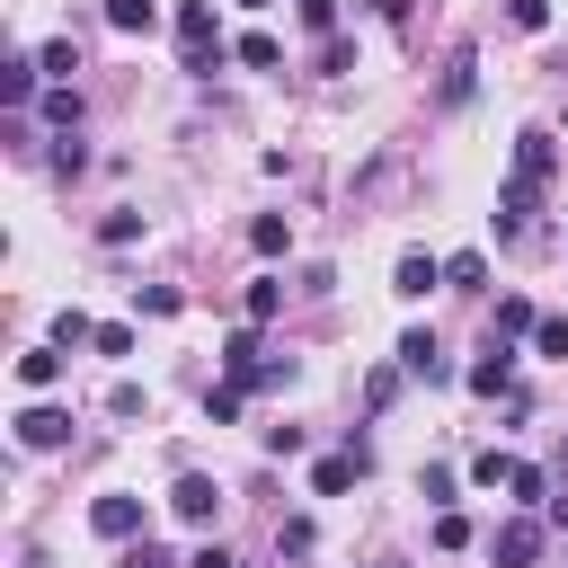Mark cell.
<instances>
[{
  "label": "cell",
  "mask_w": 568,
  "mask_h": 568,
  "mask_svg": "<svg viewBox=\"0 0 568 568\" xmlns=\"http://www.w3.org/2000/svg\"><path fill=\"white\" fill-rule=\"evenodd\" d=\"M178 44H186V71H222V27H213V0H178Z\"/></svg>",
  "instance_id": "6da1fadb"
},
{
  "label": "cell",
  "mask_w": 568,
  "mask_h": 568,
  "mask_svg": "<svg viewBox=\"0 0 568 568\" xmlns=\"http://www.w3.org/2000/svg\"><path fill=\"white\" fill-rule=\"evenodd\" d=\"M364 470H373V453H364V435H355L346 453H320V462H311V497H346Z\"/></svg>",
  "instance_id": "7a4b0ae2"
},
{
  "label": "cell",
  "mask_w": 568,
  "mask_h": 568,
  "mask_svg": "<svg viewBox=\"0 0 568 568\" xmlns=\"http://www.w3.org/2000/svg\"><path fill=\"white\" fill-rule=\"evenodd\" d=\"M488 559H497V568H532V559H541V515H506V524L488 532Z\"/></svg>",
  "instance_id": "3957f363"
},
{
  "label": "cell",
  "mask_w": 568,
  "mask_h": 568,
  "mask_svg": "<svg viewBox=\"0 0 568 568\" xmlns=\"http://www.w3.org/2000/svg\"><path fill=\"white\" fill-rule=\"evenodd\" d=\"M169 515H178V524H213V515H222V488H213L204 470H178V488H169Z\"/></svg>",
  "instance_id": "277c9868"
},
{
  "label": "cell",
  "mask_w": 568,
  "mask_h": 568,
  "mask_svg": "<svg viewBox=\"0 0 568 568\" xmlns=\"http://www.w3.org/2000/svg\"><path fill=\"white\" fill-rule=\"evenodd\" d=\"M399 373H408V382H453V364H444L435 328H408V337H399Z\"/></svg>",
  "instance_id": "5b68a950"
},
{
  "label": "cell",
  "mask_w": 568,
  "mask_h": 568,
  "mask_svg": "<svg viewBox=\"0 0 568 568\" xmlns=\"http://www.w3.org/2000/svg\"><path fill=\"white\" fill-rule=\"evenodd\" d=\"M462 382H470L479 399H497V390H515V346H506V337H488V355H479V364H470Z\"/></svg>",
  "instance_id": "8992f818"
},
{
  "label": "cell",
  "mask_w": 568,
  "mask_h": 568,
  "mask_svg": "<svg viewBox=\"0 0 568 568\" xmlns=\"http://www.w3.org/2000/svg\"><path fill=\"white\" fill-rule=\"evenodd\" d=\"M62 435H71V408H44V399L18 408V444H27V453H53Z\"/></svg>",
  "instance_id": "52a82bcc"
},
{
  "label": "cell",
  "mask_w": 568,
  "mask_h": 568,
  "mask_svg": "<svg viewBox=\"0 0 568 568\" xmlns=\"http://www.w3.org/2000/svg\"><path fill=\"white\" fill-rule=\"evenodd\" d=\"M89 532H98V541H133V532H142V497H98V506H89Z\"/></svg>",
  "instance_id": "ba28073f"
},
{
  "label": "cell",
  "mask_w": 568,
  "mask_h": 568,
  "mask_svg": "<svg viewBox=\"0 0 568 568\" xmlns=\"http://www.w3.org/2000/svg\"><path fill=\"white\" fill-rule=\"evenodd\" d=\"M36 80H44V62H36V53H9V62H0V106H36V98H44Z\"/></svg>",
  "instance_id": "9c48e42d"
},
{
  "label": "cell",
  "mask_w": 568,
  "mask_h": 568,
  "mask_svg": "<svg viewBox=\"0 0 568 568\" xmlns=\"http://www.w3.org/2000/svg\"><path fill=\"white\" fill-rule=\"evenodd\" d=\"M435 284H444V257H426V248H408V257H399V275H390V293H399V302H426Z\"/></svg>",
  "instance_id": "30bf717a"
},
{
  "label": "cell",
  "mask_w": 568,
  "mask_h": 568,
  "mask_svg": "<svg viewBox=\"0 0 568 568\" xmlns=\"http://www.w3.org/2000/svg\"><path fill=\"white\" fill-rule=\"evenodd\" d=\"M36 115H44L53 133H80V89H71V80H53V89L36 98Z\"/></svg>",
  "instance_id": "8fae6325"
},
{
  "label": "cell",
  "mask_w": 568,
  "mask_h": 568,
  "mask_svg": "<svg viewBox=\"0 0 568 568\" xmlns=\"http://www.w3.org/2000/svg\"><path fill=\"white\" fill-rule=\"evenodd\" d=\"M550 160H559V151H550V133H541V124H532V133H515V178H532V186H541V178H550Z\"/></svg>",
  "instance_id": "7c38bea8"
},
{
  "label": "cell",
  "mask_w": 568,
  "mask_h": 568,
  "mask_svg": "<svg viewBox=\"0 0 568 568\" xmlns=\"http://www.w3.org/2000/svg\"><path fill=\"white\" fill-rule=\"evenodd\" d=\"M275 311H284V275H257V284L240 293V320H257V328H266Z\"/></svg>",
  "instance_id": "4fadbf2b"
},
{
  "label": "cell",
  "mask_w": 568,
  "mask_h": 568,
  "mask_svg": "<svg viewBox=\"0 0 568 568\" xmlns=\"http://www.w3.org/2000/svg\"><path fill=\"white\" fill-rule=\"evenodd\" d=\"M248 248H257V257H284V248H293V222H284V213H257V222H248Z\"/></svg>",
  "instance_id": "5bb4252c"
},
{
  "label": "cell",
  "mask_w": 568,
  "mask_h": 568,
  "mask_svg": "<svg viewBox=\"0 0 568 568\" xmlns=\"http://www.w3.org/2000/svg\"><path fill=\"white\" fill-rule=\"evenodd\" d=\"M532 328H541V320H532V302H524V293H506V302H497V320H488V337H532Z\"/></svg>",
  "instance_id": "9a60e30c"
},
{
  "label": "cell",
  "mask_w": 568,
  "mask_h": 568,
  "mask_svg": "<svg viewBox=\"0 0 568 568\" xmlns=\"http://www.w3.org/2000/svg\"><path fill=\"white\" fill-rule=\"evenodd\" d=\"M18 382H27V390H53V382H62V346H36V355H18Z\"/></svg>",
  "instance_id": "2e32d148"
},
{
  "label": "cell",
  "mask_w": 568,
  "mask_h": 568,
  "mask_svg": "<svg viewBox=\"0 0 568 568\" xmlns=\"http://www.w3.org/2000/svg\"><path fill=\"white\" fill-rule=\"evenodd\" d=\"M106 27H115V36H151L160 9H151V0H106Z\"/></svg>",
  "instance_id": "e0dca14e"
},
{
  "label": "cell",
  "mask_w": 568,
  "mask_h": 568,
  "mask_svg": "<svg viewBox=\"0 0 568 568\" xmlns=\"http://www.w3.org/2000/svg\"><path fill=\"white\" fill-rule=\"evenodd\" d=\"M470 89H479V53L462 44V53H453V71H444V106H462Z\"/></svg>",
  "instance_id": "ac0fdd59"
},
{
  "label": "cell",
  "mask_w": 568,
  "mask_h": 568,
  "mask_svg": "<svg viewBox=\"0 0 568 568\" xmlns=\"http://www.w3.org/2000/svg\"><path fill=\"white\" fill-rule=\"evenodd\" d=\"M444 284H453V293H479V284H488V257H479V248L444 257Z\"/></svg>",
  "instance_id": "d6986e66"
},
{
  "label": "cell",
  "mask_w": 568,
  "mask_h": 568,
  "mask_svg": "<svg viewBox=\"0 0 568 568\" xmlns=\"http://www.w3.org/2000/svg\"><path fill=\"white\" fill-rule=\"evenodd\" d=\"M53 346H62V355H71V346H98V320H89V311H62V320H53Z\"/></svg>",
  "instance_id": "ffe728a7"
},
{
  "label": "cell",
  "mask_w": 568,
  "mask_h": 568,
  "mask_svg": "<svg viewBox=\"0 0 568 568\" xmlns=\"http://www.w3.org/2000/svg\"><path fill=\"white\" fill-rule=\"evenodd\" d=\"M453 488H462V479H453V470H444V462H426V470H417V497H426V506H435V515H444V506H453Z\"/></svg>",
  "instance_id": "44dd1931"
},
{
  "label": "cell",
  "mask_w": 568,
  "mask_h": 568,
  "mask_svg": "<svg viewBox=\"0 0 568 568\" xmlns=\"http://www.w3.org/2000/svg\"><path fill=\"white\" fill-rule=\"evenodd\" d=\"M506 488H515V506H550V470H532V462H515Z\"/></svg>",
  "instance_id": "7402d4cb"
},
{
  "label": "cell",
  "mask_w": 568,
  "mask_h": 568,
  "mask_svg": "<svg viewBox=\"0 0 568 568\" xmlns=\"http://www.w3.org/2000/svg\"><path fill=\"white\" fill-rule=\"evenodd\" d=\"M311 541H320V524H311V515H284V524H275V550H284V559H302Z\"/></svg>",
  "instance_id": "603a6c76"
},
{
  "label": "cell",
  "mask_w": 568,
  "mask_h": 568,
  "mask_svg": "<svg viewBox=\"0 0 568 568\" xmlns=\"http://www.w3.org/2000/svg\"><path fill=\"white\" fill-rule=\"evenodd\" d=\"M231 53H240V62H248V71H275V62H284V44H275V36H240V44H231Z\"/></svg>",
  "instance_id": "cb8c5ba5"
},
{
  "label": "cell",
  "mask_w": 568,
  "mask_h": 568,
  "mask_svg": "<svg viewBox=\"0 0 568 568\" xmlns=\"http://www.w3.org/2000/svg\"><path fill=\"white\" fill-rule=\"evenodd\" d=\"M435 550H470V515H462V506L435 515Z\"/></svg>",
  "instance_id": "d4e9b609"
},
{
  "label": "cell",
  "mask_w": 568,
  "mask_h": 568,
  "mask_svg": "<svg viewBox=\"0 0 568 568\" xmlns=\"http://www.w3.org/2000/svg\"><path fill=\"white\" fill-rule=\"evenodd\" d=\"M36 62H44V71H53V80H71V71H80V44H71V36H53V44H44V53H36Z\"/></svg>",
  "instance_id": "484cf974"
},
{
  "label": "cell",
  "mask_w": 568,
  "mask_h": 568,
  "mask_svg": "<svg viewBox=\"0 0 568 568\" xmlns=\"http://www.w3.org/2000/svg\"><path fill=\"white\" fill-rule=\"evenodd\" d=\"M98 240H106V248H133V240H142V213H106Z\"/></svg>",
  "instance_id": "4316f807"
},
{
  "label": "cell",
  "mask_w": 568,
  "mask_h": 568,
  "mask_svg": "<svg viewBox=\"0 0 568 568\" xmlns=\"http://www.w3.org/2000/svg\"><path fill=\"white\" fill-rule=\"evenodd\" d=\"M240 399H248V390H231V382H222V390H204V417H213V426H231V417H240Z\"/></svg>",
  "instance_id": "83f0119b"
},
{
  "label": "cell",
  "mask_w": 568,
  "mask_h": 568,
  "mask_svg": "<svg viewBox=\"0 0 568 568\" xmlns=\"http://www.w3.org/2000/svg\"><path fill=\"white\" fill-rule=\"evenodd\" d=\"M470 479H479V488H497V479H515V462H506V453H497V444H488V453H479V462H470Z\"/></svg>",
  "instance_id": "f1b7e54d"
},
{
  "label": "cell",
  "mask_w": 568,
  "mask_h": 568,
  "mask_svg": "<svg viewBox=\"0 0 568 568\" xmlns=\"http://www.w3.org/2000/svg\"><path fill=\"white\" fill-rule=\"evenodd\" d=\"M506 18H515L524 36H541V27H550V0H506Z\"/></svg>",
  "instance_id": "f546056e"
},
{
  "label": "cell",
  "mask_w": 568,
  "mask_h": 568,
  "mask_svg": "<svg viewBox=\"0 0 568 568\" xmlns=\"http://www.w3.org/2000/svg\"><path fill=\"white\" fill-rule=\"evenodd\" d=\"M80 169H89V151H80L71 133H62V142H53V178H80Z\"/></svg>",
  "instance_id": "4dcf8cb0"
},
{
  "label": "cell",
  "mask_w": 568,
  "mask_h": 568,
  "mask_svg": "<svg viewBox=\"0 0 568 568\" xmlns=\"http://www.w3.org/2000/svg\"><path fill=\"white\" fill-rule=\"evenodd\" d=\"M133 302H142L151 320H169V311H186V293H169V284H151V293H133Z\"/></svg>",
  "instance_id": "1f68e13d"
},
{
  "label": "cell",
  "mask_w": 568,
  "mask_h": 568,
  "mask_svg": "<svg viewBox=\"0 0 568 568\" xmlns=\"http://www.w3.org/2000/svg\"><path fill=\"white\" fill-rule=\"evenodd\" d=\"M532 346H541V355H559V364H568V320H541V328H532Z\"/></svg>",
  "instance_id": "d6a6232c"
},
{
  "label": "cell",
  "mask_w": 568,
  "mask_h": 568,
  "mask_svg": "<svg viewBox=\"0 0 568 568\" xmlns=\"http://www.w3.org/2000/svg\"><path fill=\"white\" fill-rule=\"evenodd\" d=\"M302 27H311V36H328V27H337V0H302Z\"/></svg>",
  "instance_id": "836d02e7"
},
{
  "label": "cell",
  "mask_w": 568,
  "mask_h": 568,
  "mask_svg": "<svg viewBox=\"0 0 568 568\" xmlns=\"http://www.w3.org/2000/svg\"><path fill=\"white\" fill-rule=\"evenodd\" d=\"M186 568H240V559H231V550H222V541H204V550H195V559H186Z\"/></svg>",
  "instance_id": "e575fe53"
},
{
  "label": "cell",
  "mask_w": 568,
  "mask_h": 568,
  "mask_svg": "<svg viewBox=\"0 0 568 568\" xmlns=\"http://www.w3.org/2000/svg\"><path fill=\"white\" fill-rule=\"evenodd\" d=\"M133 568H178V559H169V550H151V541H142V550H133Z\"/></svg>",
  "instance_id": "d590c367"
},
{
  "label": "cell",
  "mask_w": 568,
  "mask_h": 568,
  "mask_svg": "<svg viewBox=\"0 0 568 568\" xmlns=\"http://www.w3.org/2000/svg\"><path fill=\"white\" fill-rule=\"evenodd\" d=\"M27 568H53V559H44V550H27Z\"/></svg>",
  "instance_id": "8d00e7d4"
},
{
  "label": "cell",
  "mask_w": 568,
  "mask_h": 568,
  "mask_svg": "<svg viewBox=\"0 0 568 568\" xmlns=\"http://www.w3.org/2000/svg\"><path fill=\"white\" fill-rule=\"evenodd\" d=\"M240 9H266V0H240Z\"/></svg>",
  "instance_id": "74e56055"
},
{
  "label": "cell",
  "mask_w": 568,
  "mask_h": 568,
  "mask_svg": "<svg viewBox=\"0 0 568 568\" xmlns=\"http://www.w3.org/2000/svg\"><path fill=\"white\" fill-rule=\"evenodd\" d=\"M373 9H399V0H373Z\"/></svg>",
  "instance_id": "f35d334b"
}]
</instances>
